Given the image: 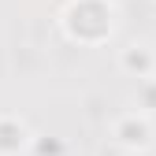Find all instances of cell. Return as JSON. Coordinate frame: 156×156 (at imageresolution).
I'll return each mask as SVG.
<instances>
[{"label":"cell","instance_id":"277c9868","mask_svg":"<svg viewBox=\"0 0 156 156\" xmlns=\"http://www.w3.org/2000/svg\"><path fill=\"white\" fill-rule=\"evenodd\" d=\"M119 71L126 74V78H149V74H156V52L149 48V45H141V41H134V45H126L123 52H119Z\"/></svg>","mask_w":156,"mask_h":156},{"label":"cell","instance_id":"8992f818","mask_svg":"<svg viewBox=\"0 0 156 156\" xmlns=\"http://www.w3.org/2000/svg\"><path fill=\"white\" fill-rule=\"evenodd\" d=\"M30 149H34V156H67V145L60 138H34Z\"/></svg>","mask_w":156,"mask_h":156},{"label":"cell","instance_id":"7a4b0ae2","mask_svg":"<svg viewBox=\"0 0 156 156\" xmlns=\"http://www.w3.org/2000/svg\"><path fill=\"white\" fill-rule=\"evenodd\" d=\"M112 138L123 152H134V149H149L152 145V123L145 112H126L112 123Z\"/></svg>","mask_w":156,"mask_h":156},{"label":"cell","instance_id":"5b68a950","mask_svg":"<svg viewBox=\"0 0 156 156\" xmlns=\"http://www.w3.org/2000/svg\"><path fill=\"white\" fill-rule=\"evenodd\" d=\"M138 112L156 115V78H152V74L138 82Z\"/></svg>","mask_w":156,"mask_h":156},{"label":"cell","instance_id":"6da1fadb","mask_svg":"<svg viewBox=\"0 0 156 156\" xmlns=\"http://www.w3.org/2000/svg\"><path fill=\"white\" fill-rule=\"evenodd\" d=\"M115 19H119V11H115L112 0H67V8L60 15V26H63L67 41L97 48V45L112 41Z\"/></svg>","mask_w":156,"mask_h":156},{"label":"cell","instance_id":"52a82bcc","mask_svg":"<svg viewBox=\"0 0 156 156\" xmlns=\"http://www.w3.org/2000/svg\"><path fill=\"white\" fill-rule=\"evenodd\" d=\"M123 156H152L149 149H134V152H123Z\"/></svg>","mask_w":156,"mask_h":156},{"label":"cell","instance_id":"3957f363","mask_svg":"<svg viewBox=\"0 0 156 156\" xmlns=\"http://www.w3.org/2000/svg\"><path fill=\"white\" fill-rule=\"evenodd\" d=\"M34 141L30 123L23 115H11V112H0V156H23Z\"/></svg>","mask_w":156,"mask_h":156}]
</instances>
